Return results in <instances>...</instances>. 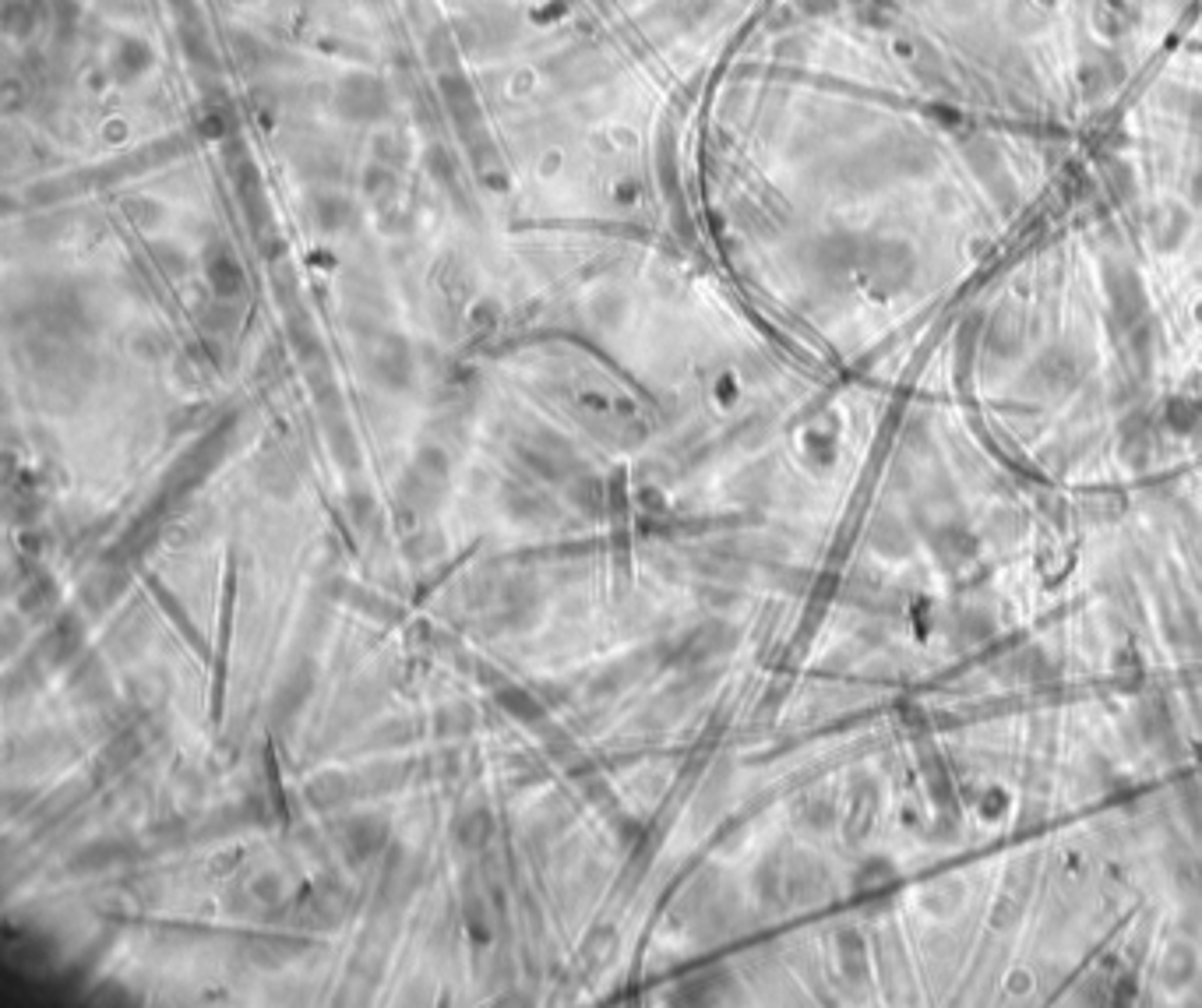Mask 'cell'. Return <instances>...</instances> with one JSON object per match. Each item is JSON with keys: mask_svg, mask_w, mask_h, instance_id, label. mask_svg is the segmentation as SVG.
Returning a JSON list of instances; mask_svg holds the SVG:
<instances>
[{"mask_svg": "<svg viewBox=\"0 0 1202 1008\" xmlns=\"http://www.w3.org/2000/svg\"><path fill=\"white\" fill-rule=\"evenodd\" d=\"M78 0H53V29H57V36H64V40H71L74 33H78Z\"/></svg>", "mask_w": 1202, "mask_h": 1008, "instance_id": "25", "label": "cell"}, {"mask_svg": "<svg viewBox=\"0 0 1202 1008\" xmlns=\"http://www.w3.org/2000/svg\"><path fill=\"white\" fill-rule=\"evenodd\" d=\"M832 818H836V804H832V800L811 797L804 804V822L811 825V829H825V825H832Z\"/></svg>", "mask_w": 1202, "mask_h": 1008, "instance_id": "26", "label": "cell"}, {"mask_svg": "<svg viewBox=\"0 0 1202 1008\" xmlns=\"http://www.w3.org/2000/svg\"><path fill=\"white\" fill-rule=\"evenodd\" d=\"M1026 903H1030V888H1026L1023 881H1012V885L998 895V903H994V917H991L994 928H1001V931L1016 928L1019 920H1023Z\"/></svg>", "mask_w": 1202, "mask_h": 1008, "instance_id": "14", "label": "cell"}, {"mask_svg": "<svg viewBox=\"0 0 1202 1008\" xmlns=\"http://www.w3.org/2000/svg\"><path fill=\"white\" fill-rule=\"evenodd\" d=\"M967 152H970V162H973L976 170H980V177H984V180H991L994 173L1001 170L998 148H994L991 141H973V145H970Z\"/></svg>", "mask_w": 1202, "mask_h": 1008, "instance_id": "24", "label": "cell"}, {"mask_svg": "<svg viewBox=\"0 0 1202 1008\" xmlns=\"http://www.w3.org/2000/svg\"><path fill=\"white\" fill-rule=\"evenodd\" d=\"M1107 297H1111V315L1114 321L1122 324L1125 331L1132 324H1139L1146 318V293H1143V283H1139V275L1129 272V268H1118L1111 272L1107 279Z\"/></svg>", "mask_w": 1202, "mask_h": 1008, "instance_id": "6", "label": "cell"}, {"mask_svg": "<svg viewBox=\"0 0 1202 1008\" xmlns=\"http://www.w3.org/2000/svg\"><path fill=\"white\" fill-rule=\"evenodd\" d=\"M1185 229H1188V219H1185V212H1178V209H1170L1167 216L1160 219V223H1156V247H1174V243L1181 240V236H1185Z\"/></svg>", "mask_w": 1202, "mask_h": 1008, "instance_id": "22", "label": "cell"}, {"mask_svg": "<svg viewBox=\"0 0 1202 1008\" xmlns=\"http://www.w3.org/2000/svg\"><path fill=\"white\" fill-rule=\"evenodd\" d=\"M1195 121H1199V131H1202V103H1199V110H1195Z\"/></svg>", "mask_w": 1202, "mask_h": 1008, "instance_id": "30", "label": "cell"}, {"mask_svg": "<svg viewBox=\"0 0 1202 1008\" xmlns=\"http://www.w3.org/2000/svg\"><path fill=\"white\" fill-rule=\"evenodd\" d=\"M367 367H371V378L378 385L403 392L413 378V353L406 346V339H399V335H381V339H374Z\"/></svg>", "mask_w": 1202, "mask_h": 1008, "instance_id": "3", "label": "cell"}, {"mask_svg": "<svg viewBox=\"0 0 1202 1008\" xmlns=\"http://www.w3.org/2000/svg\"><path fill=\"white\" fill-rule=\"evenodd\" d=\"M868 540L875 543V550H878V554H888V557H899V554H906V550H910V533H906V525L899 522L896 515H878V518H875Z\"/></svg>", "mask_w": 1202, "mask_h": 1008, "instance_id": "11", "label": "cell"}, {"mask_svg": "<svg viewBox=\"0 0 1202 1008\" xmlns=\"http://www.w3.org/2000/svg\"><path fill=\"white\" fill-rule=\"evenodd\" d=\"M205 279H209L212 293H216L223 304H233V300H240L243 290H247L243 265L236 261V254L227 247V243H212V247L205 250Z\"/></svg>", "mask_w": 1202, "mask_h": 1008, "instance_id": "4", "label": "cell"}, {"mask_svg": "<svg viewBox=\"0 0 1202 1008\" xmlns=\"http://www.w3.org/2000/svg\"><path fill=\"white\" fill-rule=\"evenodd\" d=\"M1019 674L1030 685H1044V681H1051L1058 674V663L1051 656H1044L1041 649H1030V653L1019 656Z\"/></svg>", "mask_w": 1202, "mask_h": 1008, "instance_id": "21", "label": "cell"}, {"mask_svg": "<svg viewBox=\"0 0 1202 1008\" xmlns=\"http://www.w3.org/2000/svg\"><path fill=\"white\" fill-rule=\"evenodd\" d=\"M960 631H963V638H967V642H984V638L994 635V617H991L987 610H980V606H976V610H967V613H963Z\"/></svg>", "mask_w": 1202, "mask_h": 1008, "instance_id": "23", "label": "cell"}, {"mask_svg": "<svg viewBox=\"0 0 1202 1008\" xmlns=\"http://www.w3.org/2000/svg\"><path fill=\"white\" fill-rule=\"evenodd\" d=\"M1037 378L1044 381L1048 388H1068L1075 378H1079V367L1068 353H1044L1041 363H1037Z\"/></svg>", "mask_w": 1202, "mask_h": 1008, "instance_id": "15", "label": "cell"}, {"mask_svg": "<svg viewBox=\"0 0 1202 1008\" xmlns=\"http://www.w3.org/2000/svg\"><path fill=\"white\" fill-rule=\"evenodd\" d=\"M1181 804H1185V815H1188V822H1192V829L1202 836V790H1199V786H1195L1192 793H1185V800H1181Z\"/></svg>", "mask_w": 1202, "mask_h": 1008, "instance_id": "27", "label": "cell"}, {"mask_svg": "<svg viewBox=\"0 0 1202 1008\" xmlns=\"http://www.w3.org/2000/svg\"><path fill=\"white\" fill-rule=\"evenodd\" d=\"M1146 448H1150V423H1146L1143 412H1136V416L1122 423V452L1125 459L1139 462L1146 459Z\"/></svg>", "mask_w": 1202, "mask_h": 1008, "instance_id": "18", "label": "cell"}, {"mask_svg": "<svg viewBox=\"0 0 1202 1008\" xmlns=\"http://www.w3.org/2000/svg\"><path fill=\"white\" fill-rule=\"evenodd\" d=\"M836 956H840V966L850 980H861L864 969H868V952H864V942L854 935V931H843L836 938Z\"/></svg>", "mask_w": 1202, "mask_h": 1008, "instance_id": "17", "label": "cell"}, {"mask_svg": "<svg viewBox=\"0 0 1202 1008\" xmlns=\"http://www.w3.org/2000/svg\"><path fill=\"white\" fill-rule=\"evenodd\" d=\"M388 85L374 74H346L331 89V110L349 124H374L388 117Z\"/></svg>", "mask_w": 1202, "mask_h": 1008, "instance_id": "1", "label": "cell"}, {"mask_svg": "<svg viewBox=\"0 0 1202 1008\" xmlns=\"http://www.w3.org/2000/svg\"><path fill=\"white\" fill-rule=\"evenodd\" d=\"M1163 419L1174 434H1202V399L1174 396L1163 410Z\"/></svg>", "mask_w": 1202, "mask_h": 1008, "instance_id": "13", "label": "cell"}, {"mask_svg": "<svg viewBox=\"0 0 1202 1008\" xmlns=\"http://www.w3.org/2000/svg\"><path fill=\"white\" fill-rule=\"evenodd\" d=\"M441 99H444V106H448L452 121L459 124L462 135L480 124L477 92H473V85H469L462 74H441Z\"/></svg>", "mask_w": 1202, "mask_h": 1008, "instance_id": "7", "label": "cell"}, {"mask_svg": "<svg viewBox=\"0 0 1202 1008\" xmlns=\"http://www.w3.org/2000/svg\"><path fill=\"white\" fill-rule=\"evenodd\" d=\"M987 349L1001 356H1012L1023 349V321H1019V315L1005 311V315H998L987 324Z\"/></svg>", "mask_w": 1202, "mask_h": 1008, "instance_id": "12", "label": "cell"}, {"mask_svg": "<svg viewBox=\"0 0 1202 1008\" xmlns=\"http://www.w3.org/2000/svg\"><path fill=\"white\" fill-rule=\"evenodd\" d=\"M825 892V874L818 868V861L797 854L783 864V899L793 906H811L815 899H822Z\"/></svg>", "mask_w": 1202, "mask_h": 1008, "instance_id": "5", "label": "cell"}, {"mask_svg": "<svg viewBox=\"0 0 1202 1008\" xmlns=\"http://www.w3.org/2000/svg\"><path fill=\"white\" fill-rule=\"evenodd\" d=\"M836 4H840V0H800V8H804L807 15H829V11H836Z\"/></svg>", "mask_w": 1202, "mask_h": 1008, "instance_id": "29", "label": "cell"}, {"mask_svg": "<svg viewBox=\"0 0 1202 1008\" xmlns=\"http://www.w3.org/2000/svg\"><path fill=\"white\" fill-rule=\"evenodd\" d=\"M960 903H963V885H960V881H953V878L935 881V885L924 892V906H928L931 913H953Z\"/></svg>", "mask_w": 1202, "mask_h": 1008, "instance_id": "20", "label": "cell"}, {"mask_svg": "<svg viewBox=\"0 0 1202 1008\" xmlns=\"http://www.w3.org/2000/svg\"><path fill=\"white\" fill-rule=\"evenodd\" d=\"M892 878H896V871H892V864L888 861H878V857H875V861H868L861 868V874H857V888H861L864 895H881V892H888V888H892Z\"/></svg>", "mask_w": 1202, "mask_h": 1008, "instance_id": "19", "label": "cell"}, {"mask_svg": "<svg viewBox=\"0 0 1202 1008\" xmlns=\"http://www.w3.org/2000/svg\"><path fill=\"white\" fill-rule=\"evenodd\" d=\"M110 67H114V74L121 81H135L152 67V49H148V43L135 40V36H124L114 53H110Z\"/></svg>", "mask_w": 1202, "mask_h": 1008, "instance_id": "8", "label": "cell"}, {"mask_svg": "<svg viewBox=\"0 0 1202 1008\" xmlns=\"http://www.w3.org/2000/svg\"><path fill=\"white\" fill-rule=\"evenodd\" d=\"M861 272L878 293H903L917 275V254L899 240L864 243Z\"/></svg>", "mask_w": 1202, "mask_h": 1008, "instance_id": "2", "label": "cell"}, {"mask_svg": "<svg viewBox=\"0 0 1202 1008\" xmlns=\"http://www.w3.org/2000/svg\"><path fill=\"white\" fill-rule=\"evenodd\" d=\"M935 547H938V554H942V561H949V565H963V561H970V557L976 554V540L967 533V529H960V525L942 529Z\"/></svg>", "mask_w": 1202, "mask_h": 1008, "instance_id": "16", "label": "cell"}, {"mask_svg": "<svg viewBox=\"0 0 1202 1008\" xmlns=\"http://www.w3.org/2000/svg\"><path fill=\"white\" fill-rule=\"evenodd\" d=\"M1005 991H1009V994H1030V991H1033V976L1023 973V969H1016V973L1009 976Z\"/></svg>", "mask_w": 1202, "mask_h": 1008, "instance_id": "28", "label": "cell"}, {"mask_svg": "<svg viewBox=\"0 0 1202 1008\" xmlns=\"http://www.w3.org/2000/svg\"><path fill=\"white\" fill-rule=\"evenodd\" d=\"M1199 973V956L1188 942L1170 945L1167 956H1163V984L1170 987H1188Z\"/></svg>", "mask_w": 1202, "mask_h": 1008, "instance_id": "10", "label": "cell"}, {"mask_svg": "<svg viewBox=\"0 0 1202 1008\" xmlns=\"http://www.w3.org/2000/svg\"><path fill=\"white\" fill-rule=\"evenodd\" d=\"M307 212L315 219V227L324 229V233L342 229L349 223V216H353V209H349V202L339 191H315L311 202H307Z\"/></svg>", "mask_w": 1202, "mask_h": 1008, "instance_id": "9", "label": "cell"}]
</instances>
